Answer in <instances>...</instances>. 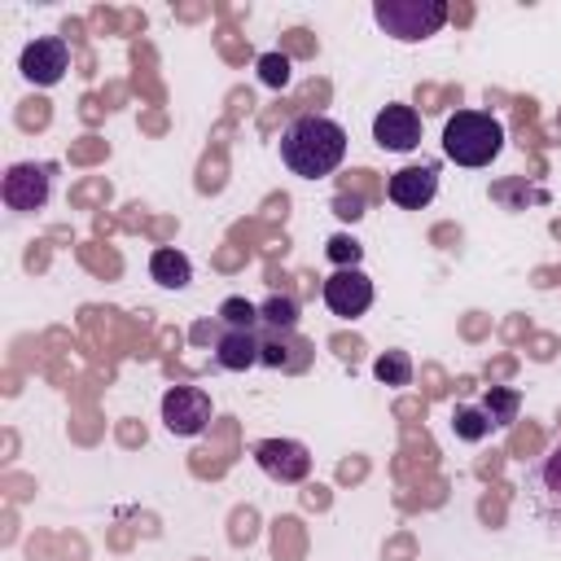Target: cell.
<instances>
[{"mask_svg": "<svg viewBox=\"0 0 561 561\" xmlns=\"http://www.w3.org/2000/svg\"><path fill=\"white\" fill-rule=\"evenodd\" d=\"M346 158V127L324 114H298L280 131V162L302 180H324Z\"/></svg>", "mask_w": 561, "mask_h": 561, "instance_id": "1", "label": "cell"}, {"mask_svg": "<svg viewBox=\"0 0 561 561\" xmlns=\"http://www.w3.org/2000/svg\"><path fill=\"white\" fill-rule=\"evenodd\" d=\"M504 149V123L486 110H456L443 123V153L456 167H486Z\"/></svg>", "mask_w": 561, "mask_h": 561, "instance_id": "2", "label": "cell"}, {"mask_svg": "<svg viewBox=\"0 0 561 561\" xmlns=\"http://www.w3.org/2000/svg\"><path fill=\"white\" fill-rule=\"evenodd\" d=\"M373 22L399 44H421V39L443 31L447 4L443 0H377L373 4Z\"/></svg>", "mask_w": 561, "mask_h": 561, "instance_id": "3", "label": "cell"}, {"mask_svg": "<svg viewBox=\"0 0 561 561\" xmlns=\"http://www.w3.org/2000/svg\"><path fill=\"white\" fill-rule=\"evenodd\" d=\"M526 500H530V513L552 526V535H561V443L548 447L530 473H526Z\"/></svg>", "mask_w": 561, "mask_h": 561, "instance_id": "4", "label": "cell"}, {"mask_svg": "<svg viewBox=\"0 0 561 561\" xmlns=\"http://www.w3.org/2000/svg\"><path fill=\"white\" fill-rule=\"evenodd\" d=\"M210 394L202 386H171L162 394V425L175 438H197L210 425Z\"/></svg>", "mask_w": 561, "mask_h": 561, "instance_id": "5", "label": "cell"}, {"mask_svg": "<svg viewBox=\"0 0 561 561\" xmlns=\"http://www.w3.org/2000/svg\"><path fill=\"white\" fill-rule=\"evenodd\" d=\"M254 465L272 478V482H302L311 473V451L298 438H259L254 443Z\"/></svg>", "mask_w": 561, "mask_h": 561, "instance_id": "6", "label": "cell"}, {"mask_svg": "<svg viewBox=\"0 0 561 561\" xmlns=\"http://www.w3.org/2000/svg\"><path fill=\"white\" fill-rule=\"evenodd\" d=\"M18 70H22V79L35 83V88L61 83L66 70H70V48H66V39H61V35L31 39V44L22 48V57H18Z\"/></svg>", "mask_w": 561, "mask_h": 561, "instance_id": "7", "label": "cell"}, {"mask_svg": "<svg viewBox=\"0 0 561 561\" xmlns=\"http://www.w3.org/2000/svg\"><path fill=\"white\" fill-rule=\"evenodd\" d=\"M324 307L342 320H359L373 307V280L364 267H337L324 280Z\"/></svg>", "mask_w": 561, "mask_h": 561, "instance_id": "8", "label": "cell"}, {"mask_svg": "<svg viewBox=\"0 0 561 561\" xmlns=\"http://www.w3.org/2000/svg\"><path fill=\"white\" fill-rule=\"evenodd\" d=\"M48 167L44 162H13L9 171H4V180H0V197H4V206L9 210H39L44 202H48Z\"/></svg>", "mask_w": 561, "mask_h": 561, "instance_id": "9", "label": "cell"}, {"mask_svg": "<svg viewBox=\"0 0 561 561\" xmlns=\"http://www.w3.org/2000/svg\"><path fill=\"white\" fill-rule=\"evenodd\" d=\"M373 140L390 153H412L421 145V118L412 105H386L373 118Z\"/></svg>", "mask_w": 561, "mask_h": 561, "instance_id": "10", "label": "cell"}, {"mask_svg": "<svg viewBox=\"0 0 561 561\" xmlns=\"http://www.w3.org/2000/svg\"><path fill=\"white\" fill-rule=\"evenodd\" d=\"M386 193H390L394 206H403V210H421V206H430L434 193H438V171H434L430 162H421V167H399V171L390 175Z\"/></svg>", "mask_w": 561, "mask_h": 561, "instance_id": "11", "label": "cell"}, {"mask_svg": "<svg viewBox=\"0 0 561 561\" xmlns=\"http://www.w3.org/2000/svg\"><path fill=\"white\" fill-rule=\"evenodd\" d=\"M215 359H219V368H228V373H245V368L263 364L259 329H224V333L215 337Z\"/></svg>", "mask_w": 561, "mask_h": 561, "instance_id": "12", "label": "cell"}, {"mask_svg": "<svg viewBox=\"0 0 561 561\" xmlns=\"http://www.w3.org/2000/svg\"><path fill=\"white\" fill-rule=\"evenodd\" d=\"M149 276H153L162 289H184V285L193 280V263H188V254H184V250L162 245V250H153V254H149Z\"/></svg>", "mask_w": 561, "mask_h": 561, "instance_id": "13", "label": "cell"}, {"mask_svg": "<svg viewBox=\"0 0 561 561\" xmlns=\"http://www.w3.org/2000/svg\"><path fill=\"white\" fill-rule=\"evenodd\" d=\"M259 329L294 333V329H298V302H294L289 294H272L267 302H259Z\"/></svg>", "mask_w": 561, "mask_h": 561, "instance_id": "14", "label": "cell"}, {"mask_svg": "<svg viewBox=\"0 0 561 561\" xmlns=\"http://www.w3.org/2000/svg\"><path fill=\"white\" fill-rule=\"evenodd\" d=\"M517 408H522V394L508 390V386H491V394L482 399V412L491 416L495 430H500V425H513V421H517Z\"/></svg>", "mask_w": 561, "mask_h": 561, "instance_id": "15", "label": "cell"}, {"mask_svg": "<svg viewBox=\"0 0 561 561\" xmlns=\"http://www.w3.org/2000/svg\"><path fill=\"white\" fill-rule=\"evenodd\" d=\"M373 377H377L381 386H408V381H412V359H408V351H386V355H377Z\"/></svg>", "mask_w": 561, "mask_h": 561, "instance_id": "16", "label": "cell"}, {"mask_svg": "<svg viewBox=\"0 0 561 561\" xmlns=\"http://www.w3.org/2000/svg\"><path fill=\"white\" fill-rule=\"evenodd\" d=\"M451 430H456V438H465V443H478V438H486L495 425H491V416L482 412V408H456L451 412Z\"/></svg>", "mask_w": 561, "mask_h": 561, "instance_id": "17", "label": "cell"}, {"mask_svg": "<svg viewBox=\"0 0 561 561\" xmlns=\"http://www.w3.org/2000/svg\"><path fill=\"white\" fill-rule=\"evenodd\" d=\"M219 324L224 329H259V307L245 298H224L219 302Z\"/></svg>", "mask_w": 561, "mask_h": 561, "instance_id": "18", "label": "cell"}, {"mask_svg": "<svg viewBox=\"0 0 561 561\" xmlns=\"http://www.w3.org/2000/svg\"><path fill=\"white\" fill-rule=\"evenodd\" d=\"M324 254L337 263V267H359V254H364V245L355 241V237H346V232H337V237H329V245H324Z\"/></svg>", "mask_w": 561, "mask_h": 561, "instance_id": "19", "label": "cell"}, {"mask_svg": "<svg viewBox=\"0 0 561 561\" xmlns=\"http://www.w3.org/2000/svg\"><path fill=\"white\" fill-rule=\"evenodd\" d=\"M259 79L267 88H285L289 83V57L285 53H263L259 57Z\"/></svg>", "mask_w": 561, "mask_h": 561, "instance_id": "20", "label": "cell"}, {"mask_svg": "<svg viewBox=\"0 0 561 561\" xmlns=\"http://www.w3.org/2000/svg\"><path fill=\"white\" fill-rule=\"evenodd\" d=\"M333 210H337L342 219H359V215H364V197H359V193H337V197H333Z\"/></svg>", "mask_w": 561, "mask_h": 561, "instance_id": "21", "label": "cell"}]
</instances>
